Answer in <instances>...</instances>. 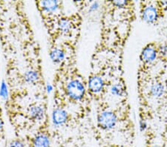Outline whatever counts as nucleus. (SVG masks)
<instances>
[{
  "mask_svg": "<svg viewBox=\"0 0 167 147\" xmlns=\"http://www.w3.org/2000/svg\"><path fill=\"white\" fill-rule=\"evenodd\" d=\"M35 3L48 32L53 28L56 22L64 15L63 13V3L59 1H37Z\"/></svg>",
  "mask_w": 167,
  "mask_h": 147,
  "instance_id": "f257e3e1",
  "label": "nucleus"
},
{
  "mask_svg": "<svg viewBox=\"0 0 167 147\" xmlns=\"http://www.w3.org/2000/svg\"><path fill=\"white\" fill-rule=\"evenodd\" d=\"M116 114L111 111H103L97 116V124L103 130H110L114 128L117 124Z\"/></svg>",
  "mask_w": 167,
  "mask_h": 147,
  "instance_id": "f03ea898",
  "label": "nucleus"
},
{
  "mask_svg": "<svg viewBox=\"0 0 167 147\" xmlns=\"http://www.w3.org/2000/svg\"><path fill=\"white\" fill-rule=\"evenodd\" d=\"M33 147H51V137L47 129H39L31 138Z\"/></svg>",
  "mask_w": 167,
  "mask_h": 147,
  "instance_id": "7ed1b4c3",
  "label": "nucleus"
},
{
  "mask_svg": "<svg viewBox=\"0 0 167 147\" xmlns=\"http://www.w3.org/2000/svg\"><path fill=\"white\" fill-rule=\"evenodd\" d=\"M105 85L104 79H103L100 76L98 75H94L89 77L88 87L89 91L94 94H97L100 93L101 91L103 90Z\"/></svg>",
  "mask_w": 167,
  "mask_h": 147,
  "instance_id": "20e7f679",
  "label": "nucleus"
},
{
  "mask_svg": "<svg viewBox=\"0 0 167 147\" xmlns=\"http://www.w3.org/2000/svg\"><path fill=\"white\" fill-rule=\"evenodd\" d=\"M143 19L149 23H154L158 19V11L153 6H149L144 10L143 12Z\"/></svg>",
  "mask_w": 167,
  "mask_h": 147,
  "instance_id": "39448f33",
  "label": "nucleus"
},
{
  "mask_svg": "<svg viewBox=\"0 0 167 147\" xmlns=\"http://www.w3.org/2000/svg\"><path fill=\"white\" fill-rule=\"evenodd\" d=\"M157 53L155 49L152 47H146L141 53V59L146 63H152L156 59Z\"/></svg>",
  "mask_w": 167,
  "mask_h": 147,
  "instance_id": "423d86ee",
  "label": "nucleus"
},
{
  "mask_svg": "<svg viewBox=\"0 0 167 147\" xmlns=\"http://www.w3.org/2000/svg\"><path fill=\"white\" fill-rule=\"evenodd\" d=\"M151 92L154 97H160L164 94V85L160 83H155L152 85L151 89Z\"/></svg>",
  "mask_w": 167,
  "mask_h": 147,
  "instance_id": "0eeeda50",
  "label": "nucleus"
},
{
  "mask_svg": "<svg viewBox=\"0 0 167 147\" xmlns=\"http://www.w3.org/2000/svg\"><path fill=\"white\" fill-rule=\"evenodd\" d=\"M111 92L112 95H114V96L121 97L124 94V88L120 83H117L111 86Z\"/></svg>",
  "mask_w": 167,
  "mask_h": 147,
  "instance_id": "6e6552de",
  "label": "nucleus"
},
{
  "mask_svg": "<svg viewBox=\"0 0 167 147\" xmlns=\"http://www.w3.org/2000/svg\"><path fill=\"white\" fill-rule=\"evenodd\" d=\"M8 147H25V144L21 139L15 138L9 143Z\"/></svg>",
  "mask_w": 167,
  "mask_h": 147,
  "instance_id": "1a4fd4ad",
  "label": "nucleus"
},
{
  "mask_svg": "<svg viewBox=\"0 0 167 147\" xmlns=\"http://www.w3.org/2000/svg\"><path fill=\"white\" fill-rule=\"evenodd\" d=\"M160 51L163 55H167V45H165L160 47Z\"/></svg>",
  "mask_w": 167,
  "mask_h": 147,
  "instance_id": "9d476101",
  "label": "nucleus"
},
{
  "mask_svg": "<svg viewBox=\"0 0 167 147\" xmlns=\"http://www.w3.org/2000/svg\"><path fill=\"white\" fill-rule=\"evenodd\" d=\"M4 132V123L3 118H2V114H0V134Z\"/></svg>",
  "mask_w": 167,
  "mask_h": 147,
  "instance_id": "9b49d317",
  "label": "nucleus"
},
{
  "mask_svg": "<svg viewBox=\"0 0 167 147\" xmlns=\"http://www.w3.org/2000/svg\"><path fill=\"white\" fill-rule=\"evenodd\" d=\"M140 130L141 131H144L145 129H146V124L144 121H142V122L140 123Z\"/></svg>",
  "mask_w": 167,
  "mask_h": 147,
  "instance_id": "f8f14e48",
  "label": "nucleus"
},
{
  "mask_svg": "<svg viewBox=\"0 0 167 147\" xmlns=\"http://www.w3.org/2000/svg\"><path fill=\"white\" fill-rule=\"evenodd\" d=\"M152 147H159V146H152Z\"/></svg>",
  "mask_w": 167,
  "mask_h": 147,
  "instance_id": "ddd939ff",
  "label": "nucleus"
}]
</instances>
